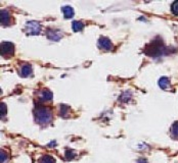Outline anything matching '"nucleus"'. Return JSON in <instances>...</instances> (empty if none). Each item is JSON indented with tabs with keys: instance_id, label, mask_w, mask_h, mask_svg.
Returning <instances> with one entry per match:
<instances>
[{
	"instance_id": "obj_1",
	"label": "nucleus",
	"mask_w": 178,
	"mask_h": 163,
	"mask_svg": "<svg viewBox=\"0 0 178 163\" xmlns=\"http://www.w3.org/2000/svg\"><path fill=\"white\" fill-rule=\"evenodd\" d=\"M35 119L40 125H47L52 119V112L47 107H37L35 109Z\"/></svg>"
},
{
	"instance_id": "obj_2",
	"label": "nucleus",
	"mask_w": 178,
	"mask_h": 163,
	"mask_svg": "<svg viewBox=\"0 0 178 163\" xmlns=\"http://www.w3.org/2000/svg\"><path fill=\"white\" fill-rule=\"evenodd\" d=\"M162 50H163L162 43H160V42H153V43L146 46L145 53L150 56H158L162 53Z\"/></svg>"
},
{
	"instance_id": "obj_3",
	"label": "nucleus",
	"mask_w": 178,
	"mask_h": 163,
	"mask_svg": "<svg viewBox=\"0 0 178 163\" xmlns=\"http://www.w3.org/2000/svg\"><path fill=\"white\" fill-rule=\"evenodd\" d=\"M41 31V25L38 22H28L26 25V32L29 35H38Z\"/></svg>"
},
{
	"instance_id": "obj_4",
	"label": "nucleus",
	"mask_w": 178,
	"mask_h": 163,
	"mask_svg": "<svg viewBox=\"0 0 178 163\" xmlns=\"http://www.w3.org/2000/svg\"><path fill=\"white\" fill-rule=\"evenodd\" d=\"M14 51V46L10 42H2L1 43V55L7 56L13 55Z\"/></svg>"
},
{
	"instance_id": "obj_5",
	"label": "nucleus",
	"mask_w": 178,
	"mask_h": 163,
	"mask_svg": "<svg viewBox=\"0 0 178 163\" xmlns=\"http://www.w3.org/2000/svg\"><path fill=\"white\" fill-rule=\"evenodd\" d=\"M98 46H99V48L104 49V50H111L113 48V45H112V42L110 41V39H107L106 37H102L99 39Z\"/></svg>"
},
{
	"instance_id": "obj_6",
	"label": "nucleus",
	"mask_w": 178,
	"mask_h": 163,
	"mask_svg": "<svg viewBox=\"0 0 178 163\" xmlns=\"http://www.w3.org/2000/svg\"><path fill=\"white\" fill-rule=\"evenodd\" d=\"M47 38L51 41H59L61 38V33L55 30H48L47 31Z\"/></svg>"
},
{
	"instance_id": "obj_7",
	"label": "nucleus",
	"mask_w": 178,
	"mask_h": 163,
	"mask_svg": "<svg viewBox=\"0 0 178 163\" xmlns=\"http://www.w3.org/2000/svg\"><path fill=\"white\" fill-rule=\"evenodd\" d=\"M10 22V15L8 11L2 9L1 10V25L2 26H8Z\"/></svg>"
},
{
	"instance_id": "obj_8",
	"label": "nucleus",
	"mask_w": 178,
	"mask_h": 163,
	"mask_svg": "<svg viewBox=\"0 0 178 163\" xmlns=\"http://www.w3.org/2000/svg\"><path fill=\"white\" fill-rule=\"evenodd\" d=\"M61 10H63V13L65 18H71L74 17V9L71 6H64Z\"/></svg>"
},
{
	"instance_id": "obj_9",
	"label": "nucleus",
	"mask_w": 178,
	"mask_h": 163,
	"mask_svg": "<svg viewBox=\"0 0 178 163\" xmlns=\"http://www.w3.org/2000/svg\"><path fill=\"white\" fill-rule=\"evenodd\" d=\"M31 65L30 64H24V65H22V67L20 69V75L22 77H28L30 73H31Z\"/></svg>"
},
{
	"instance_id": "obj_10",
	"label": "nucleus",
	"mask_w": 178,
	"mask_h": 163,
	"mask_svg": "<svg viewBox=\"0 0 178 163\" xmlns=\"http://www.w3.org/2000/svg\"><path fill=\"white\" fill-rule=\"evenodd\" d=\"M52 99V93L49 90H43L40 94V100L41 101H49Z\"/></svg>"
},
{
	"instance_id": "obj_11",
	"label": "nucleus",
	"mask_w": 178,
	"mask_h": 163,
	"mask_svg": "<svg viewBox=\"0 0 178 163\" xmlns=\"http://www.w3.org/2000/svg\"><path fill=\"white\" fill-rule=\"evenodd\" d=\"M159 86H160L161 89H163V90L168 89L169 86H170V81H169L168 77H161L160 81H159Z\"/></svg>"
},
{
	"instance_id": "obj_12",
	"label": "nucleus",
	"mask_w": 178,
	"mask_h": 163,
	"mask_svg": "<svg viewBox=\"0 0 178 163\" xmlns=\"http://www.w3.org/2000/svg\"><path fill=\"white\" fill-rule=\"evenodd\" d=\"M72 28H73V31H75V32H80V31H82V30H83L84 25H83V22H82L76 21V22H73Z\"/></svg>"
},
{
	"instance_id": "obj_13",
	"label": "nucleus",
	"mask_w": 178,
	"mask_h": 163,
	"mask_svg": "<svg viewBox=\"0 0 178 163\" xmlns=\"http://www.w3.org/2000/svg\"><path fill=\"white\" fill-rule=\"evenodd\" d=\"M40 163H55V158L51 157L50 155H44V156H42L39 160Z\"/></svg>"
},
{
	"instance_id": "obj_14",
	"label": "nucleus",
	"mask_w": 178,
	"mask_h": 163,
	"mask_svg": "<svg viewBox=\"0 0 178 163\" xmlns=\"http://www.w3.org/2000/svg\"><path fill=\"white\" fill-rule=\"evenodd\" d=\"M68 112H69V107L67 105H60V115L61 116H64V117H65L68 114Z\"/></svg>"
},
{
	"instance_id": "obj_15",
	"label": "nucleus",
	"mask_w": 178,
	"mask_h": 163,
	"mask_svg": "<svg viewBox=\"0 0 178 163\" xmlns=\"http://www.w3.org/2000/svg\"><path fill=\"white\" fill-rule=\"evenodd\" d=\"M130 97H131V94L128 92H125L124 94L121 96V98H120V100L121 101H124V102H126V101H128L130 100Z\"/></svg>"
},
{
	"instance_id": "obj_16",
	"label": "nucleus",
	"mask_w": 178,
	"mask_h": 163,
	"mask_svg": "<svg viewBox=\"0 0 178 163\" xmlns=\"http://www.w3.org/2000/svg\"><path fill=\"white\" fill-rule=\"evenodd\" d=\"M171 9H172V12L175 14V15H178V1H175L173 2V4L171 6Z\"/></svg>"
},
{
	"instance_id": "obj_17",
	"label": "nucleus",
	"mask_w": 178,
	"mask_h": 163,
	"mask_svg": "<svg viewBox=\"0 0 178 163\" xmlns=\"http://www.w3.org/2000/svg\"><path fill=\"white\" fill-rule=\"evenodd\" d=\"M171 131H172V134H173L174 136L178 137V122H175V123H174V125L172 126Z\"/></svg>"
},
{
	"instance_id": "obj_18",
	"label": "nucleus",
	"mask_w": 178,
	"mask_h": 163,
	"mask_svg": "<svg viewBox=\"0 0 178 163\" xmlns=\"http://www.w3.org/2000/svg\"><path fill=\"white\" fill-rule=\"evenodd\" d=\"M65 158L69 159V160H70V159H73V158H74V153H73L72 151L68 150L67 152H65Z\"/></svg>"
},
{
	"instance_id": "obj_19",
	"label": "nucleus",
	"mask_w": 178,
	"mask_h": 163,
	"mask_svg": "<svg viewBox=\"0 0 178 163\" xmlns=\"http://www.w3.org/2000/svg\"><path fill=\"white\" fill-rule=\"evenodd\" d=\"M6 113V106L4 103H1V116H4Z\"/></svg>"
},
{
	"instance_id": "obj_20",
	"label": "nucleus",
	"mask_w": 178,
	"mask_h": 163,
	"mask_svg": "<svg viewBox=\"0 0 178 163\" xmlns=\"http://www.w3.org/2000/svg\"><path fill=\"white\" fill-rule=\"evenodd\" d=\"M7 156L6 153H4V151H1V163H4V161H6Z\"/></svg>"
}]
</instances>
